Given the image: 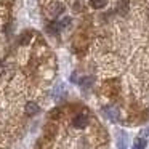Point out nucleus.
<instances>
[{"mask_svg": "<svg viewBox=\"0 0 149 149\" xmlns=\"http://www.w3.org/2000/svg\"><path fill=\"white\" fill-rule=\"evenodd\" d=\"M87 123H88V119L85 116H82V114L77 117H74V120H72V125H74L75 128H85Z\"/></svg>", "mask_w": 149, "mask_h": 149, "instance_id": "nucleus-1", "label": "nucleus"}, {"mask_svg": "<svg viewBox=\"0 0 149 149\" xmlns=\"http://www.w3.org/2000/svg\"><path fill=\"white\" fill-rule=\"evenodd\" d=\"M39 106H37L36 103H27L26 104V114L27 116H34V114H37L39 112Z\"/></svg>", "mask_w": 149, "mask_h": 149, "instance_id": "nucleus-2", "label": "nucleus"}, {"mask_svg": "<svg viewBox=\"0 0 149 149\" xmlns=\"http://www.w3.org/2000/svg\"><path fill=\"white\" fill-rule=\"evenodd\" d=\"M63 10H64V8H63L61 3H53L52 7H50V15H52V16H58L59 13H63Z\"/></svg>", "mask_w": 149, "mask_h": 149, "instance_id": "nucleus-3", "label": "nucleus"}, {"mask_svg": "<svg viewBox=\"0 0 149 149\" xmlns=\"http://www.w3.org/2000/svg\"><path fill=\"white\" fill-rule=\"evenodd\" d=\"M106 3H107V0H90V5L93 8H103V7H106Z\"/></svg>", "mask_w": 149, "mask_h": 149, "instance_id": "nucleus-4", "label": "nucleus"}, {"mask_svg": "<svg viewBox=\"0 0 149 149\" xmlns=\"http://www.w3.org/2000/svg\"><path fill=\"white\" fill-rule=\"evenodd\" d=\"M144 148H146V141L141 138H138L135 141V144H133V149H144Z\"/></svg>", "mask_w": 149, "mask_h": 149, "instance_id": "nucleus-5", "label": "nucleus"}]
</instances>
